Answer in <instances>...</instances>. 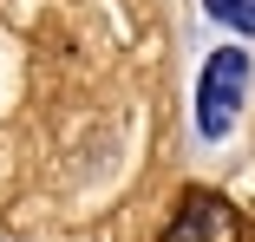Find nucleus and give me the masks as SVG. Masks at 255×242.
I'll return each instance as SVG.
<instances>
[{
  "label": "nucleus",
  "instance_id": "f257e3e1",
  "mask_svg": "<svg viewBox=\"0 0 255 242\" xmlns=\"http://www.w3.org/2000/svg\"><path fill=\"white\" fill-rule=\"evenodd\" d=\"M242 99H249V53L242 46H216V53L203 59V79H196V131L210 144L229 137Z\"/></svg>",
  "mask_w": 255,
  "mask_h": 242
},
{
  "label": "nucleus",
  "instance_id": "f03ea898",
  "mask_svg": "<svg viewBox=\"0 0 255 242\" xmlns=\"http://www.w3.org/2000/svg\"><path fill=\"white\" fill-rule=\"evenodd\" d=\"M242 236V216L216 197V190H196V197H183L177 223L164 229V242H236Z\"/></svg>",
  "mask_w": 255,
  "mask_h": 242
},
{
  "label": "nucleus",
  "instance_id": "7ed1b4c3",
  "mask_svg": "<svg viewBox=\"0 0 255 242\" xmlns=\"http://www.w3.org/2000/svg\"><path fill=\"white\" fill-rule=\"evenodd\" d=\"M210 7V20L236 26V33H255V0H203Z\"/></svg>",
  "mask_w": 255,
  "mask_h": 242
}]
</instances>
